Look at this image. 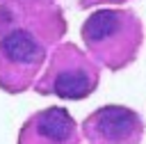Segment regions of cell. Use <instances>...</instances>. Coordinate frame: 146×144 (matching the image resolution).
<instances>
[{
    "instance_id": "6da1fadb",
    "label": "cell",
    "mask_w": 146,
    "mask_h": 144,
    "mask_svg": "<svg viewBox=\"0 0 146 144\" xmlns=\"http://www.w3.org/2000/svg\"><path fill=\"white\" fill-rule=\"evenodd\" d=\"M141 21L125 9H98L82 23V41L91 59L121 69L130 64L141 46Z\"/></svg>"
},
{
    "instance_id": "7a4b0ae2",
    "label": "cell",
    "mask_w": 146,
    "mask_h": 144,
    "mask_svg": "<svg viewBox=\"0 0 146 144\" xmlns=\"http://www.w3.org/2000/svg\"><path fill=\"white\" fill-rule=\"evenodd\" d=\"M98 85V66L78 46L62 43L55 48L43 78L36 82L41 94H55L59 98L80 101L89 96Z\"/></svg>"
},
{
    "instance_id": "3957f363",
    "label": "cell",
    "mask_w": 146,
    "mask_h": 144,
    "mask_svg": "<svg viewBox=\"0 0 146 144\" xmlns=\"http://www.w3.org/2000/svg\"><path fill=\"white\" fill-rule=\"evenodd\" d=\"M46 41L30 27H14L0 37V87L16 94L27 89L46 59Z\"/></svg>"
},
{
    "instance_id": "277c9868",
    "label": "cell",
    "mask_w": 146,
    "mask_h": 144,
    "mask_svg": "<svg viewBox=\"0 0 146 144\" xmlns=\"http://www.w3.org/2000/svg\"><path fill=\"white\" fill-rule=\"evenodd\" d=\"M82 128L91 144H139L144 133L139 114L121 105H105L96 110Z\"/></svg>"
},
{
    "instance_id": "5b68a950",
    "label": "cell",
    "mask_w": 146,
    "mask_h": 144,
    "mask_svg": "<svg viewBox=\"0 0 146 144\" xmlns=\"http://www.w3.org/2000/svg\"><path fill=\"white\" fill-rule=\"evenodd\" d=\"M18 144H78V126L64 107H46L25 121Z\"/></svg>"
}]
</instances>
